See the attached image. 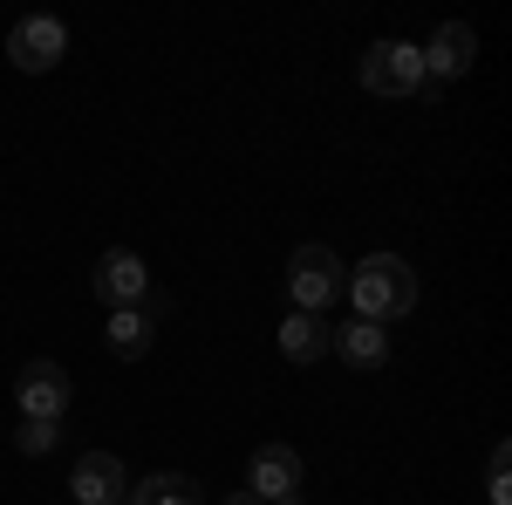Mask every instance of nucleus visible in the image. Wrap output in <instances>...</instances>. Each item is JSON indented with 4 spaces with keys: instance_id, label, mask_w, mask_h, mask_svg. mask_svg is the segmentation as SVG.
Here are the masks:
<instances>
[{
    "instance_id": "nucleus-2",
    "label": "nucleus",
    "mask_w": 512,
    "mask_h": 505,
    "mask_svg": "<svg viewBox=\"0 0 512 505\" xmlns=\"http://www.w3.org/2000/svg\"><path fill=\"white\" fill-rule=\"evenodd\" d=\"M362 89L369 96H417V89H431L424 48H410V41H369L362 48Z\"/></svg>"
},
{
    "instance_id": "nucleus-7",
    "label": "nucleus",
    "mask_w": 512,
    "mask_h": 505,
    "mask_svg": "<svg viewBox=\"0 0 512 505\" xmlns=\"http://www.w3.org/2000/svg\"><path fill=\"white\" fill-rule=\"evenodd\" d=\"M14 396H21V417L62 424V410H69V369H62V362H28L21 383H14Z\"/></svg>"
},
{
    "instance_id": "nucleus-14",
    "label": "nucleus",
    "mask_w": 512,
    "mask_h": 505,
    "mask_svg": "<svg viewBox=\"0 0 512 505\" xmlns=\"http://www.w3.org/2000/svg\"><path fill=\"white\" fill-rule=\"evenodd\" d=\"M14 444H21L28 458H48V451L62 444V424H48V417H21V430H14Z\"/></svg>"
},
{
    "instance_id": "nucleus-16",
    "label": "nucleus",
    "mask_w": 512,
    "mask_h": 505,
    "mask_svg": "<svg viewBox=\"0 0 512 505\" xmlns=\"http://www.w3.org/2000/svg\"><path fill=\"white\" fill-rule=\"evenodd\" d=\"M274 505H301V499H274Z\"/></svg>"
},
{
    "instance_id": "nucleus-11",
    "label": "nucleus",
    "mask_w": 512,
    "mask_h": 505,
    "mask_svg": "<svg viewBox=\"0 0 512 505\" xmlns=\"http://www.w3.org/2000/svg\"><path fill=\"white\" fill-rule=\"evenodd\" d=\"M335 355L355 362V369H376V362L390 355V335H383L376 321H349V328H335Z\"/></svg>"
},
{
    "instance_id": "nucleus-1",
    "label": "nucleus",
    "mask_w": 512,
    "mask_h": 505,
    "mask_svg": "<svg viewBox=\"0 0 512 505\" xmlns=\"http://www.w3.org/2000/svg\"><path fill=\"white\" fill-rule=\"evenodd\" d=\"M355 301V321H403V314L417 308V267L410 260H396V253H369L362 267L349 273V287H342Z\"/></svg>"
},
{
    "instance_id": "nucleus-13",
    "label": "nucleus",
    "mask_w": 512,
    "mask_h": 505,
    "mask_svg": "<svg viewBox=\"0 0 512 505\" xmlns=\"http://www.w3.org/2000/svg\"><path fill=\"white\" fill-rule=\"evenodd\" d=\"M103 342H110V355L137 362V355L151 349V321H144L137 308H117V314H110V328H103Z\"/></svg>"
},
{
    "instance_id": "nucleus-9",
    "label": "nucleus",
    "mask_w": 512,
    "mask_h": 505,
    "mask_svg": "<svg viewBox=\"0 0 512 505\" xmlns=\"http://www.w3.org/2000/svg\"><path fill=\"white\" fill-rule=\"evenodd\" d=\"M472 55H478L472 21H444V28L431 35V48H424V76H431V82L465 76V69H472Z\"/></svg>"
},
{
    "instance_id": "nucleus-8",
    "label": "nucleus",
    "mask_w": 512,
    "mask_h": 505,
    "mask_svg": "<svg viewBox=\"0 0 512 505\" xmlns=\"http://www.w3.org/2000/svg\"><path fill=\"white\" fill-rule=\"evenodd\" d=\"M123 492H130V471H123V458H110V451H89V458H76V471H69V499H76V505H117Z\"/></svg>"
},
{
    "instance_id": "nucleus-5",
    "label": "nucleus",
    "mask_w": 512,
    "mask_h": 505,
    "mask_svg": "<svg viewBox=\"0 0 512 505\" xmlns=\"http://www.w3.org/2000/svg\"><path fill=\"white\" fill-rule=\"evenodd\" d=\"M62 48H69V28L48 21V14H28V21H14V35H7V62L28 69V76H48V69L62 62Z\"/></svg>"
},
{
    "instance_id": "nucleus-3",
    "label": "nucleus",
    "mask_w": 512,
    "mask_h": 505,
    "mask_svg": "<svg viewBox=\"0 0 512 505\" xmlns=\"http://www.w3.org/2000/svg\"><path fill=\"white\" fill-rule=\"evenodd\" d=\"M287 287H294V308H301V314H321L328 301H342L349 267H342L328 246H294V260H287Z\"/></svg>"
},
{
    "instance_id": "nucleus-6",
    "label": "nucleus",
    "mask_w": 512,
    "mask_h": 505,
    "mask_svg": "<svg viewBox=\"0 0 512 505\" xmlns=\"http://www.w3.org/2000/svg\"><path fill=\"white\" fill-rule=\"evenodd\" d=\"M246 492L260 505L294 499V492H301V451H294V444H260L253 465H246Z\"/></svg>"
},
{
    "instance_id": "nucleus-12",
    "label": "nucleus",
    "mask_w": 512,
    "mask_h": 505,
    "mask_svg": "<svg viewBox=\"0 0 512 505\" xmlns=\"http://www.w3.org/2000/svg\"><path fill=\"white\" fill-rule=\"evenodd\" d=\"M123 499L130 505H198V478H185V471H158V478L130 485Z\"/></svg>"
},
{
    "instance_id": "nucleus-10",
    "label": "nucleus",
    "mask_w": 512,
    "mask_h": 505,
    "mask_svg": "<svg viewBox=\"0 0 512 505\" xmlns=\"http://www.w3.org/2000/svg\"><path fill=\"white\" fill-rule=\"evenodd\" d=\"M280 355L287 362H321V355H335V328L321 321V314H287V328H280Z\"/></svg>"
},
{
    "instance_id": "nucleus-15",
    "label": "nucleus",
    "mask_w": 512,
    "mask_h": 505,
    "mask_svg": "<svg viewBox=\"0 0 512 505\" xmlns=\"http://www.w3.org/2000/svg\"><path fill=\"white\" fill-rule=\"evenodd\" d=\"M226 505H260V499H253V492H233V499H226Z\"/></svg>"
},
{
    "instance_id": "nucleus-4",
    "label": "nucleus",
    "mask_w": 512,
    "mask_h": 505,
    "mask_svg": "<svg viewBox=\"0 0 512 505\" xmlns=\"http://www.w3.org/2000/svg\"><path fill=\"white\" fill-rule=\"evenodd\" d=\"M144 287H151V267H144V253H130V246H110V253L96 260V273H89V294H96L110 314L137 308Z\"/></svg>"
}]
</instances>
